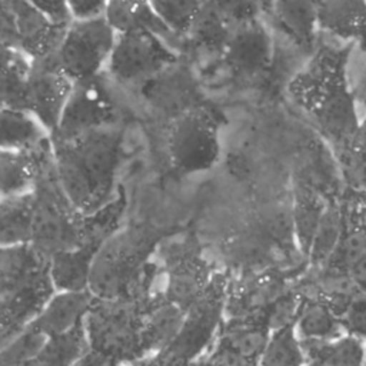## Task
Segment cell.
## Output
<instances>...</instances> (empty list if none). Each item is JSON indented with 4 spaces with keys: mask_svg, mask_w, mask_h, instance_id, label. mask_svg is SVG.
<instances>
[{
    "mask_svg": "<svg viewBox=\"0 0 366 366\" xmlns=\"http://www.w3.org/2000/svg\"><path fill=\"white\" fill-rule=\"evenodd\" d=\"M216 9L232 24L262 17L270 11L273 0H212Z\"/></svg>",
    "mask_w": 366,
    "mask_h": 366,
    "instance_id": "obj_30",
    "label": "cell"
},
{
    "mask_svg": "<svg viewBox=\"0 0 366 366\" xmlns=\"http://www.w3.org/2000/svg\"><path fill=\"white\" fill-rule=\"evenodd\" d=\"M44 133L30 113L0 107V149L34 147Z\"/></svg>",
    "mask_w": 366,
    "mask_h": 366,
    "instance_id": "obj_24",
    "label": "cell"
},
{
    "mask_svg": "<svg viewBox=\"0 0 366 366\" xmlns=\"http://www.w3.org/2000/svg\"><path fill=\"white\" fill-rule=\"evenodd\" d=\"M143 297H93L84 317L89 347L120 365L142 357L144 355L143 330L149 305Z\"/></svg>",
    "mask_w": 366,
    "mask_h": 366,
    "instance_id": "obj_4",
    "label": "cell"
},
{
    "mask_svg": "<svg viewBox=\"0 0 366 366\" xmlns=\"http://www.w3.org/2000/svg\"><path fill=\"white\" fill-rule=\"evenodd\" d=\"M176 59V53L162 36L139 30L116 36L106 69L117 81L132 83L163 71Z\"/></svg>",
    "mask_w": 366,
    "mask_h": 366,
    "instance_id": "obj_8",
    "label": "cell"
},
{
    "mask_svg": "<svg viewBox=\"0 0 366 366\" xmlns=\"http://www.w3.org/2000/svg\"><path fill=\"white\" fill-rule=\"evenodd\" d=\"M204 266L192 254L174 256L167 270V302L177 306L189 307L200 297L207 286Z\"/></svg>",
    "mask_w": 366,
    "mask_h": 366,
    "instance_id": "obj_19",
    "label": "cell"
},
{
    "mask_svg": "<svg viewBox=\"0 0 366 366\" xmlns=\"http://www.w3.org/2000/svg\"><path fill=\"white\" fill-rule=\"evenodd\" d=\"M40 13L59 24H67L71 17L67 10L66 0H27Z\"/></svg>",
    "mask_w": 366,
    "mask_h": 366,
    "instance_id": "obj_34",
    "label": "cell"
},
{
    "mask_svg": "<svg viewBox=\"0 0 366 366\" xmlns=\"http://www.w3.org/2000/svg\"><path fill=\"white\" fill-rule=\"evenodd\" d=\"M347 152L360 162L366 163V114L363 119H360Z\"/></svg>",
    "mask_w": 366,
    "mask_h": 366,
    "instance_id": "obj_36",
    "label": "cell"
},
{
    "mask_svg": "<svg viewBox=\"0 0 366 366\" xmlns=\"http://www.w3.org/2000/svg\"><path fill=\"white\" fill-rule=\"evenodd\" d=\"M327 202L312 184L299 182L293 187L290 223L297 247L307 257L319 223L327 207Z\"/></svg>",
    "mask_w": 366,
    "mask_h": 366,
    "instance_id": "obj_16",
    "label": "cell"
},
{
    "mask_svg": "<svg viewBox=\"0 0 366 366\" xmlns=\"http://www.w3.org/2000/svg\"><path fill=\"white\" fill-rule=\"evenodd\" d=\"M167 149L173 167L182 174L213 169L222 153L217 119L204 109L182 113L170 126Z\"/></svg>",
    "mask_w": 366,
    "mask_h": 366,
    "instance_id": "obj_6",
    "label": "cell"
},
{
    "mask_svg": "<svg viewBox=\"0 0 366 366\" xmlns=\"http://www.w3.org/2000/svg\"><path fill=\"white\" fill-rule=\"evenodd\" d=\"M0 107H1V106H0Z\"/></svg>",
    "mask_w": 366,
    "mask_h": 366,
    "instance_id": "obj_40",
    "label": "cell"
},
{
    "mask_svg": "<svg viewBox=\"0 0 366 366\" xmlns=\"http://www.w3.org/2000/svg\"><path fill=\"white\" fill-rule=\"evenodd\" d=\"M116 36L104 16L70 20L54 59L73 81L97 77L107 67Z\"/></svg>",
    "mask_w": 366,
    "mask_h": 366,
    "instance_id": "obj_5",
    "label": "cell"
},
{
    "mask_svg": "<svg viewBox=\"0 0 366 366\" xmlns=\"http://www.w3.org/2000/svg\"><path fill=\"white\" fill-rule=\"evenodd\" d=\"M73 80L59 67L54 54L30 59L27 112L50 134L54 133L73 89Z\"/></svg>",
    "mask_w": 366,
    "mask_h": 366,
    "instance_id": "obj_10",
    "label": "cell"
},
{
    "mask_svg": "<svg viewBox=\"0 0 366 366\" xmlns=\"http://www.w3.org/2000/svg\"><path fill=\"white\" fill-rule=\"evenodd\" d=\"M30 59L9 40L0 37V74H4L19 66L27 64Z\"/></svg>",
    "mask_w": 366,
    "mask_h": 366,
    "instance_id": "obj_33",
    "label": "cell"
},
{
    "mask_svg": "<svg viewBox=\"0 0 366 366\" xmlns=\"http://www.w3.org/2000/svg\"><path fill=\"white\" fill-rule=\"evenodd\" d=\"M319 345L315 355H309V365L316 366H365L366 347L363 339L343 333Z\"/></svg>",
    "mask_w": 366,
    "mask_h": 366,
    "instance_id": "obj_25",
    "label": "cell"
},
{
    "mask_svg": "<svg viewBox=\"0 0 366 366\" xmlns=\"http://www.w3.org/2000/svg\"><path fill=\"white\" fill-rule=\"evenodd\" d=\"M102 244L87 242L76 249L51 256L47 260V273L54 290H89V276L93 259Z\"/></svg>",
    "mask_w": 366,
    "mask_h": 366,
    "instance_id": "obj_15",
    "label": "cell"
},
{
    "mask_svg": "<svg viewBox=\"0 0 366 366\" xmlns=\"http://www.w3.org/2000/svg\"><path fill=\"white\" fill-rule=\"evenodd\" d=\"M352 44H319L292 77V100L315 122L323 136L347 150L360 117L349 81Z\"/></svg>",
    "mask_w": 366,
    "mask_h": 366,
    "instance_id": "obj_1",
    "label": "cell"
},
{
    "mask_svg": "<svg viewBox=\"0 0 366 366\" xmlns=\"http://www.w3.org/2000/svg\"><path fill=\"white\" fill-rule=\"evenodd\" d=\"M53 292L46 269L24 286L0 295V340L27 329Z\"/></svg>",
    "mask_w": 366,
    "mask_h": 366,
    "instance_id": "obj_11",
    "label": "cell"
},
{
    "mask_svg": "<svg viewBox=\"0 0 366 366\" xmlns=\"http://www.w3.org/2000/svg\"><path fill=\"white\" fill-rule=\"evenodd\" d=\"M116 102L102 74L73 83V89L53 133L54 143L73 142L113 123Z\"/></svg>",
    "mask_w": 366,
    "mask_h": 366,
    "instance_id": "obj_7",
    "label": "cell"
},
{
    "mask_svg": "<svg viewBox=\"0 0 366 366\" xmlns=\"http://www.w3.org/2000/svg\"><path fill=\"white\" fill-rule=\"evenodd\" d=\"M305 343L296 333L295 325L287 323L270 330L257 366H306Z\"/></svg>",
    "mask_w": 366,
    "mask_h": 366,
    "instance_id": "obj_23",
    "label": "cell"
},
{
    "mask_svg": "<svg viewBox=\"0 0 366 366\" xmlns=\"http://www.w3.org/2000/svg\"><path fill=\"white\" fill-rule=\"evenodd\" d=\"M93 295L89 290H54L27 326L36 336L51 337L66 333L84 322Z\"/></svg>",
    "mask_w": 366,
    "mask_h": 366,
    "instance_id": "obj_12",
    "label": "cell"
},
{
    "mask_svg": "<svg viewBox=\"0 0 366 366\" xmlns=\"http://www.w3.org/2000/svg\"><path fill=\"white\" fill-rule=\"evenodd\" d=\"M172 36L187 34L204 0H147Z\"/></svg>",
    "mask_w": 366,
    "mask_h": 366,
    "instance_id": "obj_28",
    "label": "cell"
},
{
    "mask_svg": "<svg viewBox=\"0 0 366 366\" xmlns=\"http://www.w3.org/2000/svg\"><path fill=\"white\" fill-rule=\"evenodd\" d=\"M229 70L242 80L264 77L274 59V43L262 17L234 24L222 49Z\"/></svg>",
    "mask_w": 366,
    "mask_h": 366,
    "instance_id": "obj_9",
    "label": "cell"
},
{
    "mask_svg": "<svg viewBox=\"0 0 366 366\" xmlns=\"http://www.w3.org/2000/svg\"><path fill=\"white\" fill-rule=\"evenodd\" d=\"M14 366H41V365L37 363V362L33 359V356H30V357H27V359H23L21 362L16 363Z\"/></svg>",
    "mask_w": 366,
    "mask_h": 366,
    "instance_id": "obj_37",
    "label": "cell"
},
{
    "mask_svg": "<svg viewBox=\"0 0 366 366\" xmlns=\"http://www.w3.org/2000/svg\"><path fill=\"white\" fill-rule=\"evenodd\" d=\"M319 30L366 53V0H319Z\"/></svg>",
    "mask_w": 366,
    "mask_h": 366,
    "instance_id": "obj_14",
    "label": "cell"
},
{
    "mask_svg": "<svg viewBox=\"0 0 366 366\" xmlns=\"http://www.w3.org/2000/svg\"><path fill=\"white\" fill-rule=\"evenodd\" d=\"M269 13L286 39L307 54L313 53L320 31L319 0H273Z\"/></svg>",
    "mask_w": 366,
    "mask_h": 366,
    "instance_id": "obj_13",
    "label": "cell"
},
{
    "mask_svg": "<svg viewBox=\"0 0 366 366\" xmlns=\"http://www.w3.org/2000/svg\"><path fill=\"white\" fill-rule=\"evenodd\" d=\"M365 80H366V69H365Z\"/></svg>",
    "mask_w": 366,
    "mask_h": 366,
    "instance_id": "obj_38",
    "label": "cell"
},
{
    "mask_svg": "<svg viewBox=\"0 0 366 366\" xmlns=\"http://www.w3.org/2000/svg\"><path fill=\"white\" fill-rule=\"evenodd\" d=\"M103 16L117 34L147 30L163 39L172 36L147 0H109Z\"/></svg>",
    "mask_w": 366,
    "mask_h": 366,
    "instance_id": "obj_20",
    "label": "cell"
},
{
    "mask_svg": "<svg viewBox=\"0 0 366 366\" xmlns=\"http://www.w3.org/2000/svg\"><path fill=\"white\" fill-rule=\"evenodd\" d=\"M46 269L47 259L30 243L0 247V295L24 286Z\"/></svg>",
    "mask_w": 366,
    "mask_h": 366,
    "instance_id": "obj_18",
    "label": "cell"
},
{
    "mask_svg": "<svg viewBox=\"0 0 366 366\" xmlns=\"http://www.w3.org/2000/svg\"><path fill=\"white\" fill-rule=\"evenodd\" d=\"M89 349L83 322L66 333L46 337L33 359L41 366H73Z\"/></svg>",
    "mask_w": 366,
    "mask_h": 366,
    "instance_id": "obj_22",
    "label": "cell"
},
{
    "mask_svg": "<svg viewBox=\"0 0 366 366\" xmlns=\"http://www.w3.org/2000/svg\"><path fill=\"white\" fill-rule=\"evenodd\" d=\"M31 149H0V196L13 197L31 186L37 167Z\"/></svg>",
    "mask_w": 366,
    "mask_h": 366,
    "instance_id": "obj_21",
    "label": "cell"
},
{
    "mask_svg": "<svg viewBox=\"0 0 366 366\" xmlns=\"http://www.w3.org/2000/svg\"><path fill=\"white\" fill-rule=\"evenodd\" d=\"M293 325L303 343H325L345 333L337 312L320 297L300 300Z\"/></svg>",
    "mask_w": 366,
    "mask_h": 366,
    "instance_id": "obj_17",
    "label": "cell"
},
{
    "mask_svg": "<svg viewBox=\"0 0 366 366\" xmlns=\"http://www.w3.org/2000/svg\"><path fill=\"white\" fill-rule=\"evenodd\" d=\"M306 366H316V365H306Z\"/></svg>",
    "mask_w": 366,
    "mask_h": 366,
    "instance_id": "obj_39",
    "label": "cell"
},
{
    "mask_svg": "<svg viewBox=\"0 0 366 366\" xmlns=\"http://www.w3.org/2000/svg\"><path fill=\"white\" fill-rule=\"evenodd\" d=\"M29 67H30V61L4 74H0V106L1 107L27 112Z\"/></svg>",
    "mask_w": 366,
    "mask_h": 366,
    "instance_id": "obj_29",
    "label": "cell"
},
{
    "mask_svg": "<svg viewBox=\"0 0 366 366\" xmlns=\"http://www.w3.org/2000/svg\"><path fill=\"white\" fill-rule=\"evenodd\" d=\"M232 29L233 26L223 17L212 0H204L187 34L199 44L222 51Z\"/></svg>",
    "mask_w": 366,
    "mask_h": 366,
    "instance_id": "obj_27",
    "label": "cell"
},
{
    "mask_svg": "<svg viewBox=\"0 0 366 366\" xmlns=\"http://www.w3.org/2000/svg\"><path fill=\"white\" fill-rule=\"evenodd\" d=\"M343 332L366 339V295L356 293L339 315Z\"/></svg>",
    "mask_w": 366,
    "mask_h": 366,
    "instance_id": "obj_31",
    "label": "cell"
},
{
    "mask_svg": "<svg viewBox=\"0 0 366 366\" xmlns=\"http://www.w3.org/2000/svg\"><path fill=\"white\" fill-rule=\"evenodd\" d=\"M152 233L130 229L112 234L97 250L89 276V292L97 299L143 296L147 257L154 246Z\"/></svg>",
    "mask_w": 366,
    "mask_h": 366,
    "instance_id": "obj_2",
    "label": "cell"
},
{
    "mask_svg": "<svg viewBox=\"0 0 366 366\" xmlns=\"http://www.w3.org/2000/svg\"><path fill=\"white\" fill-rule=\"evenodd\" d=\"M345 229V217L335 204H327L313 237L307 259L313 266H325L333 254Z\"/></svg>",
    "mask_w": 366,
    "mask_h": 366,
    "instance_id": "obj_26",
    "label": "cell"
},
{
    "mask_svg": "<svg viewBox=\"0 0 366 366\" xmlns=\"http://www.w3.org/2000/svg\"><path fill=\"white\" fill-rule=\"evenodd\" d=\"M103 130L73 142L57 143L59 160L76 207L84 213L100 207L110 189L114 172L117 143Z\"/></svg>",
    "mask_w": 366,
    "mask_h": 366,
    "instance_id": "obj_3",
    "label": "cell"
},
{
    "mask_svg": "<svg viewBox=\"0 0 366 366\" xmlns=\"http://www.w3.org/2000/svg\"><path fill=\"white\" fill-rule=\"evenodd\" d=\"M109 0H66L71 20L94 19L104 14Z\"/></svg>",
    "mask_w": 366,
    "mask_h": 366,
    "instance_id": "obj_32",
    "label": "cell"
},
{
    "mask_svg": "<svg viewBox=\"0 0 366 366\" xmlns=\"http://www.w3.org/2000/svg\"><path fill=\"white\" fill-rule=\"evenodd\" d=\"M345 274L349 277V280L359 293L366 295V253L355 260L345 270Z\"/></svg>",
    "mask_w": 366,
    "mask_h": 366,
    "instance_id": "obj_35",
    "label": "cell"
}]
</instances>
